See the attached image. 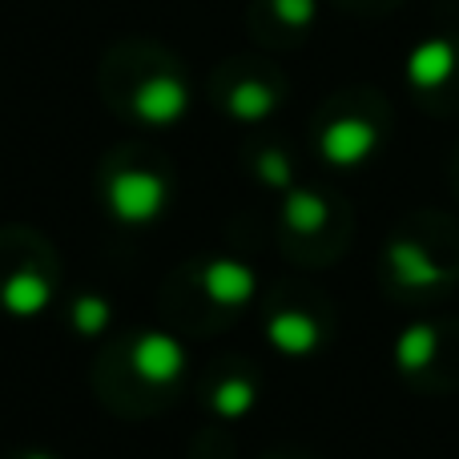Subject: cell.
Returning <instances> with one entry per match:
<instances>
[{
  "mask_svg": "<svg viewBox=\"0 0 459 459\" xmlns=\"http://www.w3.org/2000/svg\"><path fill=\"white\" fill-rule=\"evenodd\" d=\"M166 198H169L166 182L158 174H150V169H121L109 182V190H105L109 214L121 226H150L153 218H161Z\"/></svg>",
  "mask_w": 459,
  "mask_h": 459,
  "instance_id": "6da1fadb",
  "label": "cell"
},
{
  "mask_svg": "<svg viewBox=\"0 0 459 459\" xmlns=\"http://www.w3.org/2000/svg\"><path fill=\"white\" fill-rule=\"evenodd\" d=\"M129 371L150 387H169L186 371V347L166 331L137 334L134 347H129Z\"/></svg>",
  "mask_w": 459,
  "mask_h": 459,
  "instance_id": "7a4b0ae2",
  "label": "cell"
},
{
  "mask_svg": "<svg viewBox=\"0 0 459 459\" xmlns=\"http://www.w3.org/2000/svg\"><path fill=\"white\" fill-rule=\"evenodd\" d=\"M198 282H202V290H206V299L218 302V307H246V302L254 299V290H258L254 270L246 266V262H238V258L206 262Z\"/></svg>",
  "mask_w": 459,
  "mask_h": 459,
  "instance_id": "3957f363",
  "label": "cell"
},
{
  "mask_svg": "<svg viewBox=\"0 0 459 459\" xmlns=\"http://www.w3.org/2000/svg\"><path fill=\"white\" fill-rule=\"evenodd\" d=\"M186 105H190L186 85L174 77H150L134 93V113L145 121V126H174V121L186 113Z\"/></svg>",
  "mask_w": 459,
  "mask_h": 459,
  "instance_id": "277c9868",
  "label": "cell"
},
{
  "mask_svg": "<svg viewBox=\"0 0 459 459\" xmlns=\"http://www.w3.org/2000/svg\"><path fill=\"white\" fill-rule=\"evenodd\" d=\"M53 302V282L40 270H16L0 282V307L13 318H37Z\"/></svg>",
  "mask_w": 459,
  "mask_h": 459,
  "instance_id": "5b68a950",
  "label": "cell"
},
{
  "mask_svg": "<svg viewBox=\"0 0 459 459\" xmlns=\"http://www.w3.org/2000/svg\"><path fill=\"white\" fill-rule=\"evenodd\" d=\"M375 150V129L367 121H334L323 134V158L334 166H359Z\"/></svg>",
  "mask_w": 459,
  "mask_h": 459,
  "instance_id": "8992f818",
  "label": "cell"
},
{
  "mask_svg": "<svg viewBox=\"0 0 459 459\" xmlns=\"http://www.w3.org/2000/svg\"><path fill=\"white\" fill-rule=\"evenodd\" d=\"M266 339L274 351H282V355H310V351L318 347V323L307 315H299V310H282V315H274L266 323Z\"/></svg>",
  "mask_w": 459,
  "mask_h": 459,
  "instance_id": "52a82bcc",
  "label": "cell"
},
{
  "mask_svg": "<svg viewBox=\"0 0 459 459\" xmlns=\"http://www.w3.org/2000/svg\"><path fill=\"white\" fill-rule=\"evenodd\" d=\"M391 270H395L399 286H411V290L444 282V270H439L436 262H431L428 254H423L420 246H411V242H395V246H391Z\"/></svg>",
  "mask_w": 459,
  "mask_h": 459,
  "instance_id": "ba28073f",
  "label": "cell"
},
{
  "mask_svg": "<svg viewBox=\"0 0 459 459\" xmlns=\"http://www.w3.org/2000/svg\"><path fill=\"white\" fill-rule=\"evenodd\" d=\"M452 69H455V53L444 45V40L420 45V48H415V56H411V65H407L411 81H415V85H423V89L439 85V81H444Z\"/></svg>",
  "mask_w": 459,
  "mask_h": 459,
  "instance_id": "9c48e42d",
  "label": "cell"
},
{
  "mask_svg": "<svg viewBox=\"0 0 459 459\" xmlns=\"http://www.w3.org/2000/svg\"><path fill=\"white\" fill-rule=\"evenodd\" d=\"M436 351H439V334H436V326H407L403 334H399V342H395V359H399V367L403 371H423V367L436 359Z\"/></svg>",
  "mask_w": 459,
  "mask_h": 459,
  "instance_id": "30bf717a",
  "label": "cell"
},
{
  "mask_svg": "<svg viewBox=\"0 0 459 459\" xmlns=\"http://www.w3.org/2000/svg\"><path fill=\"white\" fill-rule=\"evenodd\" d=\"M282 218L294 234H315V230H323V222H326V202L307 190H294L290 198H286Z\"/></svg>",
  "mask_w": 459,
  "mask_h": 459,
  "instance_id": "8fae6325",
  "label": "cell"
},
{
  "mask_svg": "<svg viewBox=\"0 0 459 459\" xmlns=\"http://www.w3.org/2000/svg\"><path fill=\"white\" fill-rule=\"evenodd\" d=\"M254 399H258V391H254L250 379H226L214 387L210 407H214V415H222V420H242L254 407Z\"/></svg>",
  "mask_w": 459,
  "mask_h": 459,
  "instance_id": "7c38bea8",
  "label": "cell"
},
{
  "mask_svg": "<svg viewBox=\"0 0 459 459\" xmlns=\"http://www.w3.org/2000/svg\"><path fill=\"white\" fill-rule=\"evenodd\" d=\"M109 323H113V310L101 294H81V299L73 302V331L77 334L97 339V334L109 331Z\"/></svg>",
  "mask_w": 459,
  "mask_h": 459,
  "instance_id": "4fadbf2b",
  "label": "cell"
},
{
  "mask_svg": "<svg viewBox=\"0 0 459 459\" xmlns=\"http://www.w3.org/2000/svg\"><path fill=\"white\" fill-rule=\"evenodd\" d=\"M270 109H274V93L266 85H258V81H246V85H238L230 93V113L242 121H262Z\"/></svg>",
  "mask_w": 459,
  "mask_h": 459,
  "instance_id": "5bb4252c",
  "label": "cell"
},
{
  "mask_svg": "<svg viewBox=\"0 0 459 459\" xmlns=\"http://www.w3.org/2000/svg\"><path fill=\"white\" fill-rule=\"evenodd\" d=\"M258 174L266 186H274V190H286L290 186V161L282 158V153H262L258 158Z\"/></svg>",
  "mask_w": 459,
  "mask_h": 459,
  "instance_id": "9a60e30c",
  "label": "cell"
},
{
  "mask_svg": "<svg viewBox=\"0 0 459 459\" xmlns=\"http://www.w3.org/2000/svg\"><path fill=\"white\" fill-rule=\"evenodd\" d=\"M278 16L290 24H307L310 16H315V0H274Z\"/></svg>",
  "mask_w": 459,
  "mask_h": 459,
  "instance_id": "2e32d148",
  "label": "cell"
},
{
  "mask_svg": "<svg viewBox=\"0 0 459 459\" xmlns=\"http://www.w3.org/2000/svg\"><path fill=\"white\" fill-rule=\"evenodd\" d=\"M21 459H53V455H45V452H29V455H21Z\"/></svg>",
  "mask_w": 459,
  "mask_h": 459,
  "instance_id": "e0dca14e",
  "label": "cell"
}]
</instances>
